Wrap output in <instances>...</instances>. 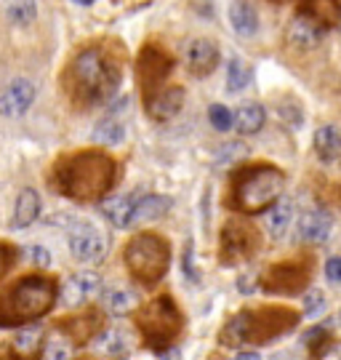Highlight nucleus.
<instances>
[{"label": "nucleus", "instance_id": "nucleus-1", "mask_svg": "<svg viewBox=\"0 0 341 360\" xmlns=\"http://www.w3.org/2000/svg\"><path fill=\"white\" fill-rule=\"evenodd\" d=\"M126 53L117 40H94L64 65L59 86L72 110H94L110 102L123 83Z\"/></svg>", "mask_w": 341, "mask_h": 360}, {"label": "nucleus", "instance_id": "nucleus-2", "mask_svg": "<svg viewBox=\"0 0 341 360\" xmlns=\"http://www.w3.org/2000/svg\"><path fill=\"white\" fill-rule=\"evenodd\" d=\"M117 181V160L104 150H75L59 155L49 171V184L56 195L75 203L104 200Z\"/></svg>", "mask_w": 341, "mask_h": 360}, {"label": "nucleus", "instance_id": "nucleus-3", "mask_svg": "<svg viewBox=\"0 0 341 360\" xmlns=\"http://www.w3.org/2000/svg\"><path fill=\"white\" fill-rule=\"evenodd\" d=\"M302 321L299 309L288 304H262V307H245L235 312L219 331V345L221 347H266L278 342L280 336H288Z\"/></svg>", "mask_w": 341, "mask_h": 360}, {"label": "nucleus", "instance_id": "nucleus-4", "mask_svg": "<svg viewBox=\"0 0 341 360\" xmlns=\"http://www.w3.org/2000/svg\"><path fill=\"white\" fill-rule=\"evenodd\" d=\"M285 187V174L272 163H248L232 171L224 206L238 214H262L278 203Z\"/></svg>", "mask_w": 341, "mask_h": 360}, {"label": "nucleus", "instance_id": "nucleus-5", "mask_svg": "<svg viewBox=\"0 0 341 360\" xmlns=\"http://www.w3.org/2000/svg\"><path fill=\"white\" fill-rule=\"evenodd\" d=\"M59 283L51 275H22L0 291V328H16L38 321L56 304Z\"/></svg>", "mask_w": 341, "mask_h": 360}, {"label": "nucleus", "instance_id": "nucleus-6", "mask_svg": "<svg viewBox=\"0 0 341 360\" xmlns=\"http://www.w3.org/2000/svg\"><path fill=\"white\" fill-rule=\"evenodd\" d=\"M184 312L171 294H157L134 312V326L141 336V345L157 355L171 349L184 331Z\"/></svg>", "mask_w": 341, "mask_h": 360}, {"label": "nucleus", "instance_id": "nucleus-7", "mask_svg": "<svg viewBox=\"0 0 341 360\" xmlns=\"http://www.w3.org/2000/svg\"><path fill=\"white\" fill-rule=\"evenodd\" d=\"M128 275L144 288H155L171 267V243L157 232H139L123 248Z\"/></svg>", "mask_w": 341, "mask_h": 360}, {"label": "nucleus", "instance_id": "nucleus-8", "mask_svg": "<svg viewBox=\"0 0 341 360\" xmlns=\"http://www.w3.org/2000/svg\"><path fill=\"white\" fill-rule=\"evenodd\" d=\"M312 272H315V259L309 254H302L296 259H283V262L269 264L262 272L259 288L272 296H302L309 288Z\"/></svg>", "mask_w": 341, "mask_h": 360}, {"label": "nucleus", "instance_id": "nucleus-9", "mask_svg": "<svg viewBox=\"0 0 341 360\" xmlns=\"http://www.w3.org/2000/svg\"><path fill=\"white\" fill-rule=\"evenodd\" d=\"M262 251V232L245 219H227L219 232V262L224 267H238L251 262Z\"/></svg>", "mask_w": 341, "mask_h": 360}, {"label": "nucleus", "instance_id": "nucleus-10", "mask_svg": "<svg viewBox=\"0 0 341 360\" xmlns=\"http://www.w3.org/2000/svg\"><path fill=\"white\" fill-rule=\"evenodd\" d=\"M174 56L165 51L160 43H144L139 56H136V83L141 89L144 104L152 96H157L165 89V80L174 72Z\"/></svg>", "mask_w": 341, "mask_h": 360}, {"label": "nucleus", "instance_id": "nucleus-11", "mask_svg": "<svg viewBox=\"0 0 341 360\" xmlns=\"http://www.w3.org/2000/svg\"><path fill=\"white\" fill-rule=\"evenodd\" d=\"M70 251H72V257L77 262L99 264L104 254H107V243H104V235L91 221L70 219Z\"/></svg>", "mask_w": 341, "mask_h": 360}, {"label": "nucleus", "instance_id": "nucleus-12", "mask_svg": "<svg viewBox=\"0 0 341 360\" xmlns=\"http://www.w3.org/2000/svg\"><path fill=\"white\" fill-rule=\"evenodd\" d=\"M101 328H104V315L96 307L83 309L77 315H64V318L56 321V331L67 342H72L75 347H83V345H89L91 339H96L101 334Z\"/></svg>", "mask_w": 341, "mask_h": 360}, {"label": "nucleus", "instance_id": "nucleus-13", "mask_svg": "<svg viewBox=\"0 0 341 360\" xmlns=\"http://www.w3.org/2000/svg\"><path fill=\"white\" fill-rule=\"evenodd\" d=\"M35 102V86L25 80V77H16L8 89L0 94V115L3 117H22Z\"/></svg>", "mask_w": 341, "mask_h": 360}, {"label": "nucleus", "instance_id": "nucleus-14", "mask_svg": "<svg viewBox=\"0 0 341 360\" xmlns=\"http://www.w3.org/2000/svg\"><path fill=\"white\" fill-rule=\"evenodd\" d=\"M184 62H187V70L195 77H208L216 70V65H219V49L208 38L192 40V43H187Z\"/></svg>", "mask_w": 341, "mask_h": 360}, {"label": "nucleus", "instance_id": "nucleus-15", "mask_svg": "<svg viewBox=\"0 0 341 360\" xmlns=\"http://www.w3.org/2000/svg\"><path fill=\"white\" fill-rule=\"evenodd\" d=\"M126 107H128V99H120V102L110 110V115L96 123V129H94V142L104 144V147H115V144H120L126 139V123H123Z\"/></svg>", "mask_w": 341, "mask_h": 360}, {"label": "nucleus", "instance_id": "nucleus-16", "mask_svg": "<svg viewBox=\"0 0 341 360\" xmlns=\"http://www.w3.org/2000/svg\"><path fill=\"white\" fill-rule=\"evenodd\" d=\"M147 107V115L157 123H165L171 117H176L184 107V89L181 86H165L157 96H152L150 102L144 104Z\"/></svg>", "mask_w": 341, "mask_h": 360}, {"label": "nucleus", "instance_id": "nucleus-17", "mask_svg": "<svg viewBox=\"0 0 341 360\" xmlns=\"http://www.w3.org/2000/svg\"><path fill=\"white\" fill-rule=\"evenodd\" d=\"M99 285H101V281L96 272H75V275H70L62 283V302L67 307H77V304H83L91 294H96Z\"/></svg>", "mask_w": 341, "mask_h": 360}, {"label": "nucleus", "instance_id": "nucleus-18", "mask_svg": "<svg viewBox=\"0 0 341 360\" xmlns=\"http://www.w3.org/2000/svg\"><path fill=\"white\" fill-rule=\"evenodd\" d=\"M299 16L315 22L320 30L341 25V0H302Z\"/></svg>", "mask_w": 341, "mask_h": 360}, {"label": "nucleus", "instance_id": "nucleus-19", "mask_svg": "<svg viewBox=\"0 0 341 360\" xmlns=\"http://www.w3.org/2000/svg\"><path fill=\"white\" fill-rule=\"evenodd\" d=\"M330 230H333V219L320 208H309L299 219V238L304 243H326L330 238Z\"/></svg>", "mask_w": 341, "mask_h": 360}, {"label": "nucleus", "instance_id": "nucleus-20", "mask_svg": "<svg viewBox=\"0 0 341 360\" xmlns=\"http://www.w3.org/2000/svg\"><path fill=\"white\" fill-rule=\"evenodd\" d=\"M323 35H326V30H320L315 22H309L304 16H296L288 25V43H291L293 49H299V51H309V49L320 46Z\"/></svg>", "mask_w": 341, "mask_h": 360}, {"label": "nucleus", "instance_id": "nucleus-21", "mask_svg": "<svg viewBox=\"0 0 341 360\" xmlns=\"http://www.w3.org/2000/svg\"><path fill=\"white\" fill-rule=\"evenodd\" d=\"M171 198L165 195H144L136 198L134 211H131V224H144V221H155V219H163L171 211Z\"/></svg>", "mask_w": 341, "mask_h": 360}, {"label": "nucleus", "instance_id": "nucleus-22", "mask_svg": "<svg viewBox=\"0 0 341 360\" xmlns=\"http://www.w3.org/2000/svg\"><path fill=\"white\" fill-rule=\"evenodd\" d=\"M40 214V198L35 190H22L19 198H16V206H13V219H11V227L13 230H25L30 227Z\"/></svg>", "mask_w": 341, "mask_h": 360}, {"label": "nucleus", "instance_id": "nucleus-23", "mask_svg": "<svg viewBox=\"0 0 341 360\" xmlns=\"http://www.w3.org/2000/svg\"><path fill=\"white\" fill-rule=\"evenodd\" d=\"M229 22H232V30L243 38H251L259 30V16L248 0H235L229 6Z\"/></svg>", "mask_w": 341, "mask_h": 360}, {"label": "nucleus", "instance_id": "nucleus-24", "mask_svg": "<svg viewBox=\"0 0 341 360\" xmlns=\"http://www.w3.org/2000/svg\"><path fill=\"white\" fill-rule=\"evenodd\" d=\"M315 153L323 163H333L341 158V134L333 126H320L315 131Z\"/></svg>", "mask_w": 341, "mask_h": 360}, {"label": "nucleus", "instance_id": "nucleus-25", "mask_svg": "<svg viewBox=\"0 0 341 360\" xmlns=\"http://www.w3.org/2000/svg\"><path fill=\"white\" fill-rule=\"evenodd\" d=\"M291 221H293V203L288 198H280L278 203L269 208V214H266V230H269V235L275 240H280V238H285Z\"/></svg>", "mask_w": 341, "mask_h": 360}, {"label": "nucleus", "instance_id": "nucleus-26", "mask_svg": "<svg viewBox=\"0 0 341 360\" xmlns=\"http://www.w3.org/2000/svg\"><path fill=\"white\" fill-rule=\"evenodd\" d=\"M264 120H266L264 107L256 102L240 104L238 112H235V126H238V131L245 134V136H248V134H256V131L264 126Z\"/></svg>", "mask_w": 341, "mask_h": 360}, {"label": "nucleus", "instance_id": "nucleus-27", "mask_svg": "<svg viewBox=\"0 0 341 360\" xmlns=\"http://www.w3.org/2000/svg\"><path fill=\"white\" fill-rule=\"evenodd\" d=\"M134 203L136 198H128V195H120V198H110L101 203V211L104 217L112 221L115 227H128L131 224V211H134Z\"/></svg>", "mask_w": 341, "mask_h": 360}, {"label": "nucleus", "instance_id": "nucleus-28", "mask_svg": "<svg viewBox=\"0 0 341 360\" xmlns=\"http://www.w3.org/2000/svg\"><path fill=\"white\" fill-rule=\"evenodd\" d=\"M304 347L309 352V358L312 360H320L328 355V349L333 347V336H330L328 328H323V326H315V328H309V331H304L302 336Z\"/></svg>", "mask_w": 341, "mask_h": 360}, {"label": "nucleus", "instance_id": "nucleus-29", "mask_svg": "<svg viewBox=\"0 0 341 360\" xmlns=\"http://www.w3.org/2000/svg\"><path fill=\"white\" fill-rule=\"evenodd\" d=\"M253 80V70L248 62H243V59H229L227 65V91L229 94H238V91H243L248 83Z\"/></svg>", "mask_w": 341, "mask_h": 360}, {"label": "nucleus", "instance_id": "nucleus-30", "mask_svg": "<svg viewBox=\"0 0 341 360\" xmlns=\"http://www.w3.org/2000/svg\"><path fill=\"white\" fill-rule=\"evenodd\" d=\"M6 16L13 25H30L35 19V3L32 0H8L6 3Z\"/></svg>", "mask_w": 341, "mask_h": 360}, {"label": "nucleus", "instance_id": "nucleus-31", "mask_svg": "<svg viewBox=\"0 0 341 360\" xmlns=\"http://www.w3.org/2000/svg\"><path fill=\"white\" fill-rule=\"evenodd\" d=\"M40 339H43V331H40V328H27V331H22V334L13 339L11 345L19 349V352H25V355H38L40 345H43Z\"/></svg>", "mask_w": 341, "mask_h": 360}, {"label": "nucleus", "instance_id": "nucleus-32", "mask_svg": "<svg viewBox=\"0 0 341 360\" xmlns=\"http://www.w3.org/2000/svg\"><path fill=\"white\" fill-rule=\"evenodd\" d=\"M104 304H107L110 312H115V315H126V312H131V307H134V296L128 294V291L112 288V291H107V296H104Z\"/></svg>", "mask_w": 341, "mask_h": 360}, {"label": "nucleus", "instance_id": "nucleus-33", "mask_svg": "<svg viewBox=\"0 0 341 360\" xmlns=\"http://www.w3.org/2000/svg\"><path fill=\"white\" fill-rule=\"evenodd\" d=\"M208 120H211V126L216 131H229L232 123H235V117H232V112H229L224 104H211L208 107Z\"/></svg>", "mask_w": 341, "mask_h": 360}, {"label": "nucleus", "instance_id": "nucleus-34", "mask_svg": "<svg viewBox=\"0 0 341 360\" xmlns=\"http://www.w3.org/2000/svg\"><path fill=\"white\" fill-rule=\"evenodd\" d=\"M101 349H104L107 355H123V352L128 349L126 336L120 334V331H110V334L104 336V345H101Z\"/></svg>", "mask_w": 341, "mask_h": 360}, {"label": "nucleus", "instance_id": "nucleus-35", "mask_svg": "<svg viewBox=\"0 0 341 360\" xmlns=\"http://www.w3.org/2000/svg\"><path fill=\"white\" fill-rule=\"evenodd\" d=\"M13 262H16V248L11 243H6V240H0V281L8 275Z\"/></svg>", "mask_w": 341, "mask_h": 360}, {"label": "nucleus", "instance_id": "nucleus-36", "mask_svg": "<svg viewBox=\"0 0 341 360\" xmlns=\"http://www.w3.org/2000/svg\"><path fill=\"white\" fill-rule=\"evenodd\" d=\"M70 347H67V339H51L46 342V360H67Z\"/></svg>", "mask_w": 341, "mask_h": 360}, {"label": "nucleus", "instance_id": "nucleus-37", "mask_svg": "<svg viewBox=\"0 0 341 360\" xmlns=\"http://www.w3.org/2000/svg\"><path fill=\"white\" fill-rule=\"evenodd\" d=\"M326 304V296L323 291H307L304 294V315H317Z\"/></svg>", "mask_w": 341, "mask_h": 360}, {"label": "nucleus", "instance_id": "nucleus-38", "mask_svg": "<svg viewBox=\"0 0 341 360\" xmlns=\"http://www.w3.org/2000/svg\"><path fill=\"white\" fill-rule=\"evenodd\" d=\"M278 110H280V117H283V120H288L291 126H302V120H304L302 107H296V104H280Z\"/></svg>", "mask_w": 341, "mask_h": 360}, {"label": "nucleus", "instance_id": "nucleus-39", "mask_svg": "<svg viewBox=\"0 0 341 360\" xmlns=\"http://www.w3.org/2000/svg\"><path fill=\"white\" fill-rule=\"evenodd\" d=\"M240 155H245V147L243 144H227V147H221V153H219V163H227V160H235V158H240Z\"/></svg>", "mask_w": 341, "mask_h": 360}, {"label": "nucleus", "instance_id": "nucleus-40", "mask_svg": "<svg viewBox=\"0 0 341 360\" xmlns=\"http://www.w3.org/2000/svg\"><path fill=\"white\" fill-rule=\"evenodd\" d=\"M0 360H43V358L40 355H25V352H19L13 345H6V347L0 349Z\"/></svg>", "mask_w": 341, "mask_h": 360}, {"label": "nucleus", "instance_id": "nucleus-41", "mask_svg": "<svg viewBox=\"0 0 341 360\" xmlns=\"http://www.w3.org/2000/svg\"><path fill=\"white\" fill-rule=\"evenodd\" d=\"M27 254H30V259H32L38 267H49L51 264V254L46 251V248H40V245H30Z\"/></svg>", "mask_w": 341, "mask_h": 360}, {"label": "nucleus", "instance_id": "nucleus-42", "mask_svg": "<svg viewBox=\"0 0 341 360\" xmlns=\"http://www.w3.org/2000/svg\"><path fill=\"white\" fill-rule=\"evenodd\" d=\"M326 275H328V281H333V283H341V257H330L326 262Z\"/></svg>", "mask_w": 341, "mask_h": 360}, {"label": "nucleus", "instance_id": "nucleus-43", "mask_svg": "<svg viewBox=\"0 0 341 360\" xmlns=\"http://www.w3.org/2000/svg\"><path fill=\"white\" fill-rule=\"evenodd\" d=\"M184 272H187L190 281H198V270H192V245L190 243L184 248Z\"/></svg>", "mask_w": 341, "mask_h": 360}, {"label": "nucleus", "instance_id": "nucleus-44", "mask_svg": "<svg viewBox=\"0 0 341 360\" xmlns=\"http://www.w3.org/2000/svg\"><path fill=\"white\" fill-rule=\"evenodd\" d=\"M163 360H179V349L176 347H171V349H165L163 355H160Z\"/></svg>", "mask_w": 341, "mask_h": 360}, {"label": "nucleus", "instance_id": "nucleus-45", "mask_svg": "<svg viewBox=\"0 0 341 360\" xmlns=\"http://www.w3.org/2000/svg\"><path fill=\"white\" fill-rule=\"evenodd\" d=\"M238 360H259V355H253V352H240Z\"/></svg>", "mask_w": 341, "mask_h": 360}, {"label": "nucleus", "instance_id": "nucleus-46", "mask_svg": "<svg viewBox=\"0 0 341 360\" xmlns=\"http://www.w3.org/2000/svg\"><path fill=\"white\" fill-rule=\"evenodd\" d=\"M72 3H77V6H91L94 0H72Z\"/></svg>", "mask_w": 341, "mask_h": 360}, {"label": "nucleus", "instance_id": "nucleus-47", "mask_svg": "<svg viewBox=\"0 0 341 360\" xmlns=\"http://www.w3.org/2000/svg\"><path fill=\"white\" fill-rule=\"evenodd\" d=\"M272 3H288V0H272Z\"/></svg>", "mask_w": 341, "mask_h": 360}, {"label": "nucleus", "instance_id": "nucleus-48", "mask_svg": "<svg viewBox=\"0 0 341 360\" xmlns=\"http://www.w3.org/2000/svg\"><path fill=\"white\" fill-rule=\"evenodd\" d=\"M77 360H91V358H77Z\"/></svg>", "mask_w": 341, "mask_h": 360}, {"label": "nucleus", "instance_id": "nucleus-49", "mask_svg": "<svg viewBox=\"0 0 341 360\" xmlns=\"http://www.w3.org/2000/svg\"><path fill=\"white\" fill-rule=\"evenodd\" d=\"M339 318H341V315H339Z\"/></svg>", "mask_w": 341, "mask_h": 360}]
</instances>
